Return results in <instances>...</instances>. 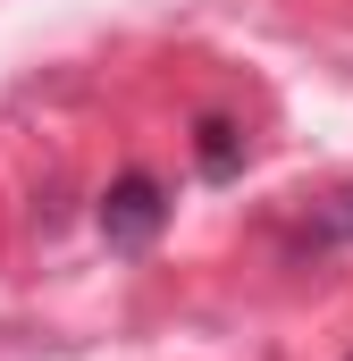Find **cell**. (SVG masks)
Returning <instances> with one entry per match:
<instances>
[{
    "instance_id": "2",
    "label": "cell",
    "mask_w": 353,
    "mask_h": 361,
    "mask_svg": "<svg viewBox=\"0 0 353 361\" xmlns=\"http://www.w3.org/2000/svg\"><path fill=\"white\" fill-rule=\"evenodd\" d=\"M353 244V185H337L328 202H311L294 227H286V261H328Z\"/></svg>"
},
{
    "instance_id": "1",
    "label": "cell",
    "mask_w": 353,
    "mask_h": 361,
    "mask_svg": "<svg viewBox=\"0 0 353 361\" xmlns=\"http://www.w3.org/2000/svg\"><path fill=\"white\" fill-rule=\"evenodd\" d=\"M92 227H101V244L109 252H152L160 244V227H169V185L152 177V169H126V177H109V193L92 202Z\"/></svg>"
},
{
    "instance_id": "4",
    "label": "cell",
    "mask_w": 353,
    "mask_h": 361,
    "mask_svg": "<svg viewBox=\"0 0 353 361\" xmlns=\"http://www.w3.org/2000/svg\"><path fill=\"white\" fill-rule=\"evenodd\" d=\"M0 336H8V328H0Z\"/></svg>"
},
{
    "instance_id": "3",
    "label": "cell",
    "mask_w": 353,
    "mask_h": 361,
    "mask_svg": "<svg viewBox=\"0 0 353 361\" xmlns=\"http://www.w3.org/2000/svg\"><path fill=\"white\" fill-rule=\"evenodd\" d=\"M193 169H202L210 185L244 177V126H236L227 109H202V118H193Z\"/></svg>"
},
{
    "instance_id": "5",
    "label": "cell",
    "mask_w": 353,
    "mask_h": 361,
    "mask_svg": "<svg viewBox=\"0 0 353 361\" xmlns=\"http://www.w3.org/2000/svg\"><path fill=\"white\" fill-rule=\"evenodd\" d=\"M345 361H353V353H345Z\"/></svg>"
}]
</instances>
